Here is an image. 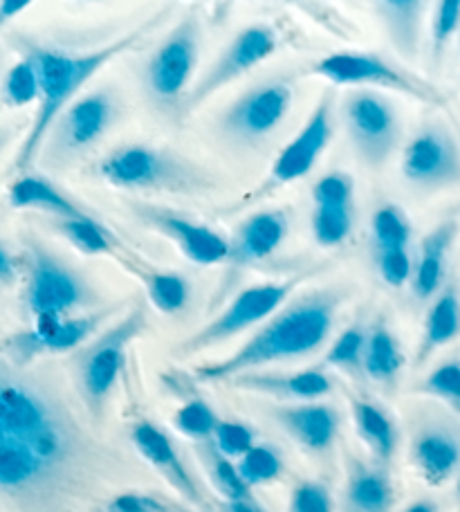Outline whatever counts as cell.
<instances>
[{
    "label": "cell",
    "mask_w": 460,
    "mask_h": 512,
    "mask_svg": "<svg viewBox=\"0 0 460 512\" xmlns=\"http://www.w3.org/2000/svg\"><path fill=\"white\" fill-rule=\"evenodd\" d=\"M333 102L335 97L330 90L321 95L315 111L308 117L306 126L299 135L285 146L279 158L272 164V182L274 185H288L312 171L319 155L326 151L333 137Z\"/></svg>",
    "instance_id": "2e32d148"
},
{
    "label": "cell",
    "mask_w": 460,
    "mask_h": 512,
    "mask_svg": "<svg viewBox=\"0 0 460 512\" xmlns=\"http://www.w3.org/2000/svg\"><path fill=\"white\" fill-rule=\"evenodd\" d=\"M164 512H189V510H182V508H176V506H164Z\"/></svg>",
    "instance_id": "816d5d0a"
},
{
    "label": "cell",
    "mask_w": 460,
    "mask_h": 512,
    "mask_svg": "<svg viewBox=\"0 0 460 512\" xmlns=\"http://www.w3.org/2000/svg\"><path fill=\"white\" fill-rule=\"evenodd\" d=\"M357 432L382 463H389L398 450V427L386 411L368 400H353Z\"/></svg>",
    "instance_id": "f1b7e54d"
},
{
    "label": "cell",
    "mask_w": 460,
    "mask_h": 512,
    "mask_svg": "<svg viewBox=\"0 0 460 512\" xmlns=\"http://www.w3.org/2000/svg\"><path fill=\"white\" fill-rule=\"evenodd\" d=\"M211 445L214 450L225 456V459H241L245 452H250L256 445V436L245 423H236V420H220L214 436H211Z\"/></svg>",
    "instance_id": "60d3db41"
},
{
    "label": "cell",
    "mask_w": 460,
    "mask_h": 512,
    "mask_svg": "<svg viewBox=\"0 0 460 512\" xmlns=\"http://www.w3.org/2000/svg\"><path fill=\"white\" fill-rule=\"evenodd\" d=\"M342 120L348 142L366 167H384L402 140L398 108L375 90L357 88L346 93L342 102Z\"/></svg>",
    "instance_id": "5b68a950"
},
{
    "label": "cell",
    "mask_w": 460,
    "mask_h": 512,
    "mask_svg": "<svg viewBox=\"0 0 460 512\" xmlns=\"http://www.w3.org/2000/svg\"><path fill=\"white\" fill-rule=\"evenodd\" d=\"M200 57V25L196 16H184L158 50L146 61V93L162 111H180L189 93L193 72Z\"/></svg>",
    "instance_id": "8992f818"
},
{
    "label": "cell",
    "mask_w": 460,
    "mask_h": 512,
    "mask_svg": "<svg viewBox=\"0 0 460 512\" xmlns=\"http://www.w3.org/2000/svg\"><path fill=\"white\" fill-rule=\"evenodd\" d=\"M90 304V290L75 270L39 243H30L27 308L36 319H61Z\"/></svg>",
    "instance_id": "ba28073f"
},
{
    "label": "cell",
    "mask_w": 460,
    "mask_h": 512,
    "mask_svg": "<svg viewBox=\"0 0 460 512\" xmlns=\"http://www.w3.org/2000/svg\"><path fill=\"white\" fill-rule=\"evenodd\" d=\"M99 176L122 189L196 191L207 185L205 173L162 149L144 144L119 146L99 164Z\"/></svg>",
    "instance_id": "277c9868"
},
{
    "label": "cell",
    "mask_w": 460,
    "mask_h": 512,
    "mask_svg": "<svg viewBox=\"0 0 460 512\" xmlns=\"http://www.w3.org/2000/svg\"><path fill=\"white\" fill-rule=\"evenodd\" d=\"M144 328V313L133 310L117 326L110 328L101 337H97L77 362L79 389L86 405L99 414L106 398L117 384L119 373L124 369L126 351Z\"/></svg>",
    "instance_id": "30bf717a"
},
{
    "label": "cell",
    "mask_w": 460,
    "mask_h": 512,
    "mask_svg": "<svg viewBox=\"0 0 460 512\" xmlns=\"http://www.w3.org/2000/svg\"><path fill=\"white\" fill-rule=\"evenodd\" d=\"M411 461L429 486H443L460 470V425L454 418L425 416L413 429Z\"/></svg>",
    "instance_id": "9a60e30c"
},
{
    "label": "cell",
    "mask_w": 460,
    "mask_h": 512,
    "mask_svg": "<svg viewBox=\"0 0 460 512\" xmlns=\"http://www.w3.org/2000/svg\"><path fill=\"white\" fill-rule=\"evenodd\" d=\"M393 506V486L386 472L355 461L348 470L344 490V512H389Z\"/></svg>",
    "instance_id": "d4e9b609"
},
{
    "label": "cell",
    "mask_w": 460,
    "mask_h": 512,
    "mask_svg": "<svg viewBox=\"0 0 460 512\" xmlns=\"http://www.w3.org/2000/svg\"><path fill=\"white\" fill-rule=\"evenodd\" d=\"M404 512H438V506L429 499H420V501H413V504Z\"/></svg>",
    "instance_id": "681fc988"
},
{
    "label": "cell",
    "mask_w": 460,
    "mask_h": 512,
    "mask_svg": "<svg viewBox=\"0 0 460 512\" xmlns=\"http://www.w3.org/2000/svg\"><path fill=\"white\" fill-rule=\"evenodd\" d=\"M164 501L140 495V492H126V495H117L108 504V512H164Z\"/></svg>",
    "instance_id": "f6af8a7d"
},
{
    "label": "cell",
    "mask_w": 460,
    "mask_h": 512,
    "mask_svg": "<svg viewBox=\"0 0 460 512\" xmlns=\"http://www.w3.org/2000/svg\"><path fill=\"white\" fill-rule=\"evenodd\" d=\"M294 99L292 81L276 77L256 84L236 99L220 120V131L234 142L250 146L272 135L288 117Z\"/></svg>",
    "instance_id": "8fae6325"
},
{
    "label": "cell",
    "mask_w": 460,
    "mask_h": 512,
    "mask_svg": "<svg viewBox=\"0 0 460 512\" xmlns=\"http://www.w3.org/2000/svg\"><path fill=\"white\" fill-rule=\"evenodd\" d=\"M27 7H30L27 0H3V3H0V27H5L9 21H14V18Z\"/></svg>",
    "instance_id": "bcb514c9"
},
{
    "label": "cell",
    "mask_w": 460,
    "mask_h": 512,
    "mask_svg": "<svg viewBox=\"0 0 460 512\" xmlns=\"http://www.w3.org/2000/svg\"><path fill=\"white\" fill-rule=\"evenodd\" d=\"M290 230V218L281 209H268L247 218L238 227L236 239L229 243L227 261L236 265H252L268 259L272 252L279 250Z\"/></svg>",
    "instance_id": "44dd1931"
},
{
    "label": "cell",
    "mask_w": 460,
    "mask_h": 512,
    "mask_svg": "<svg viewBox=\"0 0 460 512\" xmlns=\"http://www.w3.org/2000/svg\"><path fill=\"white\" fill-rule=\"evenodd\" d=\"M353 207H315L312 212V234L319 245L333 248L342 245L353 232Z\"/></svg>",
    "instance_id": "836d02e7"
},
{
    "label": "cell",
    "mask_w": 460,
    "mask_h": 512,
    "mask_svg": "<svg viewBox=\"0 0 460 512\" xmlns=\"http://www.w3.org/2000/svg\"><path fill=\"white\" fill-rule=\"evenodd\" d=\"M364 346H366V328L362 324L348 326L346 331L339 333L337 340L326 353V364L339 371L360 376L364 364Z\"/></svg>",
    "instance_id": "d6a6232c"
},
{
    "label": "cell",
    "mask_w": 460,
    "mask_h": 512,
    "mask_svg": "<svg viewBox=\"0 0 460 512\" xmlns=\"http://www.w3.org/2000/svg\"><path fill=\"white\" fill-rule=\"evenodd\" d=\"M460 335V295L456 288H447L440 292L434 304H431L425 331L418 346V364L425 362L431 353L443 349Z\"/></svg>",
    "instance_id": "4316f807"
},
{
    "label": "cell",
    "mask_w": 460,
    "mask_h": 512,
    "mask_svg": "<svg viewBox=\"0 0 460 512\" xmlns=\"http://www.w3.org/2000/svg\"><path fill=\"white\" fill-rule=\"evenodd\" d=\"M315 75L330 81L335 86H382L398 90V93L420 99L425 104H445V95L436 86L427 84L425 79L411 75L409 70L393 66L377 54L366 52H339L321 59L315 68Z\"/></svg>",
    "instance_id": "52a82bcc"
},
{
    "label": "cell",
    "mask_w": 460,
    "mask_h": 512,
    "mask_svg": "<svg viewBox=\"0 0 460 512\" xmlns=\"http://www.w3.org/2000/svg\"><path fill=\"white\" fill-rule=\"evenodd\" d=\"M420 391L460 411V360H447L422 380Z\"/></svg>",
    "instance_id": "ab89813d"
},
{
    "label": "cell",
    "mask_w": 460,
    "mask_h": 512,
    "mask_svg": "<svg viewBox=\"0 0 460 512\" xmlns=\"http://www.w3.org/2000/svg\"><path fill=\"white\" fill-rule=\"evenodd\" d=\"M375 263H377V272H380V277L384 279V283H389V286L400 288L407 281H411L413 261H411L409 248L375 252Z\"/></svg>",
    "instance_id": "7bdbcfd3"
},
{
    "label": "cell",
    "mask_w": 460,
    "mask_h": 512,
    "mask_svg": "<svg viewBox=\"0 0 460 512\" xmlns=\"http://www.w3.org/2000/svg\"><path fill=\"white\" fill-rule=\"evenodd\" d=\"M290 512H333L330 490L319 481H303L292 490Z\"/></svg>",
    "instance_id": "ee69618b"
},
{
    "label": "cell",
    "mask_w": 460,
    "mask_h": 512,
    "mask_svg": "<svg viewBox=\"0 0 460 512\" xmlns=\"http://www.w3.org/2000/svg\"><path fill=\"white\" fill-rule=\"evenodd\" d=\"M12 137H14V131L9 126H0V153H3L7 146H9V142H12Z\"/></svg>",
    "instance_id": "f907efd6"
},
{
    "label": "cell",
    "mask_w": 460,
    "mask_h": 512,
    "mask_svg": "<svg viewBox=\"0 0 460 512\" xmlns=\"http://www.w3.org/2000/svg\"><path fill=\"white\" fill-rule=\"evenodd\" d=\"M14 277V261L12 256L5 252L3 245H0V281H9Z\"/></svg>",
    "instance_id": "c3c4849f"
},
{
    "label": "cell",
    "mask_w": 460,
    "mask_h": 512,
    "mask_svg": "<svg viewBox=\"0 0 460 512\" xmlns=\"http://www.w3.org/2000/svg\"><path fill=\"white\" fill-rule=\"evenodd\" d=\"M202 456H205L207 470L211 474V479H214V486L220 490V495L225 497V501H254L250 488L245 486V481L236 470V463L216 452L214 445H207Z\"/></svg>",
    "instance_id": "d590c367"
},
{
    "label": "cell",
    "mask_w": 460,
    "mask_h": 512,
    "mask_svg": "<svg viewBox=\"0 0 460 512\" xmlns=\"http://www.w3.org/2000/svg\"><path fill=\"white\" fill-rule=\"evenodd\" d=\"M292 290L294 281L265 283V286L243 290L216 319H211L207 326H202L196 335L187 337L178 346V353L187 358V355L205 351L209 346H216L229 340V337L247 331L254 324L265 322V319H270L285 304V299L290 297Z\"/></svg>",
    "instance_id": "5bb4252c"
},
{
    "label": "cell",
    "mask_w": 460,
    "mask_h": 512,
    "mask_svg": "<svg viewBox=\"0 0 460 512\" xmlns=\"http://www.w3.org/2000/svg\"><path fill=\"white\" fill-rule=\"evenodd\" d=\"M229 382L238 389L294 402H312L333 391V382L321 369H306L297 373H245V376H238Z\"/></svg>",
    "instance_id": "7402d4cb"
},
{
    "label": "cell",
    "mask_w": 460,
    "mask_h": 512,
    "mask_svg": "<svg viewBox=\"0 0 460 512\" xmlns=\"http://www.w3.org/2000/svg\"><path fill=\"white\" fill-rule=\"evenodd\" d=\"M117 117V102L108 90H97L63 108L45 135V153L54 164H68L90 151Z\"/></svg>",
    "instance_id": "9c48e42d"
},
{
    "label": "cell",
    "mask_w": 460,
    "mask_h": 512,
    "mask_svg": "<svg viewBox=\"0 0 460 512\" xmlns=\"http://www.w3.org/2000/svg\"><path fill=\"white\" fill-rule=\"evenodd\" d=\"M223 512H263L259 506H256V501H225Z\"/></svg>",
    "instance_id": "7dc6e473"
},
{
    "label": "cell",
    "mask_w": 460,
    "mask_h": 512,
    "mask_svg": "<svg viewBox=\"0 0 460 512\" xmlns=\"http://www.w3.org/2000/svg\"><path fill=\"white\" fill-rule=\"evenodd\" d=\"M460 30V0H443L434 9V21H431V66L438 68L445 57V50L454 34Z\"/></svg>",
    "instance_id": "74e56055"
},
{
    "label": "cell",
    "mask_w": 460,
    "mask_h": 512,
    "mask_svg": "<svg viewBox=\"0 0 460 512\" xmlns=\"http://www.w3.org/2000/svg\"><path fill=\"white\" fill-rule=\"evenodd\" d=\"M373 9L395 52L402 59L416 61L420 54L427 3L422 0H380Z\"/></svg>",
    "instance_id": "cb8c5ba5"
},
{
    "label": "cell",
    "mask_w": 460,
    "mask_h": 512,
    "mask_svg": "<svg viewBox=\"0 0 460 512\" xmlns=\"http://www.w3.org/2000/svg\"><path fill=\"white\" fill-rule=\"evenodd\" d=\"M9 203L18 209H41L45 214H52L57 221H66V218H79L86 216L75 200H70L66 194L52 185V182L43 180L39 176H21L12 189H9Z\"/></svg>",
    "instance_id": "484cf974"
},
{
    "label": "cell",
    "mask_w": 460,
    "mask_h": 512,
    "mask_svg": "<svg viewBox=\"0 0 460 512\" xmlns=\"http://www.w3.org/2000/svg\"><path fill=\"white\" fill-rule=\"evenodd\" d=\"M355 185L351 176L342 171L326 173L312 187V203L315 207H353Z\"/></svg>",
    "instance_id": "b9f144b4"
},
{
    "label": "cell",
    "mask_w": 460,
    "mask_h": 512,
    "mask_svg": "<svg viewBox=\"0 0 460 512\" xmlns=\"http://www.w3.org/2000/svg\"><path fill=\"white\" fill-rule=\"evenodd\" d=\"M57 227L59 232L84 254H106L113 248V234L88 214L57 221Z\"/></svg>",
    "instance_id": "4dcf8cb0"
},
{
    "label": "cell",
    "mask_w": 460,
    "mask_h": 512,
    "mask_svg": "<svg viewBox=\"0 0 460 512\" xmlns=\"http://www.w3.org/2000/svg\"><path fill=\"white\" fill-rule=\"evenodd\" d=\"M404 367V355L395 335L386 328L384 322H377L371 331H366L364 364L362 371L373 382L393 384L398 380Z\"/></svg>",
    "instance_id": "83f0119b"
},
{
    "label": "cell",
    "mask_w": 460,
    "mask_h": 512,
    "mask_svg": "<svg viewBox=\"0 0 460 512\" xmlns=\"http://www.w3.org/2000/svg\"><path fill=\"white\" fill-rule=\"evenodd\" d=\"M272 418L294 443L312 454H326L335 445L339 414L324 402H283L272 407Z\"/></svg>",
    "instance_id": "d6986e66"
},
{
    "label": "cell",
    "mask_w": 460,
    "mask_h": 512,
    "mask_svg": "<svg viewBox=\"0 0 460 512\" xmlns=\"http://www.w3.org/2000/svg\"><path fill=\"white\" fill-rule=\"evenodd\" d=\"M131 441L135 450L142 454V459L149 461L182 497H187L193 506L202 510L209 508L200 488L196 486V481H193L191 472L187 470V465L180 459L176 445H173L171 438L158 425L149 423V420H140L131 429Z\"/></svg>",
    "instance_id": "ffe728a7"
},
{
    "label": "cell",
    "mask_w": 460,
    "mask_h": 512,
    "mask_svg": "<svg viewBox=\"0 0 460 512\" xmlns=\"http://www.w3.org/2000/svg\"><path fill=\"white\" fill-rule=\"evenodd\" d=\"M456 234L458 225L454 221H447L434 227V230L422 239L418 261L413 265L409 281L416 299L429 301L431 297L438 295L440 288H443L449 250H452V245L456 241Z\"/></svg>",
    "instance_id": "603a6c76"
},
{
    "label": "cell",
    "mask_w": 460,
    "mask_h": 512,
    "mask_svg": "<svg viewBox=\"0 0 460 512\" xmlns=\"http://www.w3.org/2000/svg\"><path fill=\"white\" fill-rule=\"evenodd\" d=\"M155 21H160V18H151V21H146L131 34L122 36V39H115L113 43H108L104 48L88 54H68L48 48H34L27 54L34 63L36 75H39L41 106L30 128V135H27L23 149L18 153V169H25L27 164L34 162L36 155L43 149L45 135H48L54 120L61 115L63 108L72 104V99H75L79 90L84 88L108 61H113L119 52L128 50L137 39H142L144 32H149V27Z\"/></svg>",
    "instance_id": "3957f363"
},
{
    "label": "cell",
    "mask_w": 460,
    "mask_h": 512,
    "mask_svg": "<svg viewBox=\"0 0 460 512\" xmlns=\"http://www.w3.org/2000/svg\"><path fill=\"white\" fill-rule=\"evenodd\" d=\"M137 216H142L144 223H149L153 230H158L176 243L187 259L200 265L227 261L229 243L211 227L189 221L180 214H173L171 209L160 207H137Z\"/></svg>",
    "instance_id": "ac0fdd59"
},
{
    "label": "cell",
    "mask_w": 460,
    "mask_h": 512,
    "mask_svg": "<svg viewBox=\"0 0 460 512\" xmlns=\"http://www.w3.org/2000/svg\"><path fill=\"white\" fill-rule=\"evenodd\" d=\"M236 470L245 481V486L254 488L279 479V474L283 472V461L281 454L276 452L272 445L256 443L250 452H245L241 459H238Z\"/></svg>",
    "instance_id": "1f68e13d"
},
{
    "label": "cell",
    "mask_w": 460,
    "mask_h": 512,
    "mask_svg": "<svg viewBox=\"0 0 460 512\" xmlns=\"http://www.w3.org/2000/svg\"><path fill=\"white\" fill-rule=\"evenodd\" d=\"M402 176L420 191H443L460 185V144L452 131L427 124L402 151Z\"/></svg>",
    "instance_id": "4fadbf2b"
},
{
    "label": "cell",
    "mask_w": 460,
    "mask_h": 512,
    "mask_svg": "<svg viewBox=\"0 0 460 512\" xmlns=\"http://www.w3.org/2000/svg\"><path fill=\"white\" fill-rule=\"evenodd\" d=\"M218 423V414L205 400H189L173 416V425L178 427V432L193 438V441H211Z\"/></svg>",
    "instance_id": "8d00e7d4"
},
{
    "label": "cell",
    "mask_w": 460,
    "mask_h": 512,
    "mask_svg": "<svg viewBox=\"0 0 460 512\" xmlns=\"http://www.w3.org/2000/svg\"><path fill=\"white\" fill-rule=\"evenodd\" d=\"M39 95H41L39 75H36L32 59L25 57L7 72L3 97L9 106H27L32 104L34 99H39Z\"/></svg>",
    "instance_id": "f35d334b"
},
{
    "label": "cell",
    "mask_w": 460,
    "mask_h": 512,
    "mask_svg": "<svg viewBox=\"0 0 460 512\" xmlns=\"http://www.w3.org/2000/svg\"><path fill=\"white\" fill-rule=\"evenodd\" d=\"M344 304V292L335 288L312 290L279 308L227 360L205 364L196 371L202 382L234 380L274 362L297 360L315 353L333 333L335 317Z\"/></svg>",
    "instance_id": "7a4b0ae2"
},
{
    "label": "cell",
    "mask_w": 460,
    "mask_h": 512,
    "mask_svg": "<svg viewBox=\"0 0 460 512\" xmlns=\"http://www.w3.org/2000/svg\"><path fill=\"white\" fill-rule=\"evenodd\" d=\"M101 315L36 319L27 333L9 340V353L16 364H25L41 353H66L84 344L97 331Z\"/></svg>",
    "instance_id": "e0dca14e"
},
{
    "label": "cell",
    "mask_w": 460,
    "mask_h": 512,
    "mask_svg": "<svg viewBox=\"0 0 460 512\" xmlns=\"http://www.w3.org/2000/svg\"><path fill=\"white\" fill-rule=\"evenodd\" d=\"M101 452L61 393L0 358V501L66 512L95 481Z\"/></svg>",
    "instance_id": "6da1fadb"
},
{
    "label": "cell",
    "mask_w": 460,
    "mask_h": 512,
    "mask_svg": "<svg viewBox=\"0 0 460 512\" xmlns=\"http://www.w3.org/2000/svg\"><path fill=\"white\" fill-rule=\"evenodd\" d=\"M146 290L153 306L162 313L173 315L189 304V281L182 274L158 272L146 279Z\"/></svg>",
    "instance_id": "e575fe53"
},
{
    "label": "cell",
    "mask_w": 460,
    "mask_h": 512,
    "mask_svg": "<svg viewBox=\"0 0 460 512\" xmlns=\"http://www.w3.org/2000/svg\"><path fill=\"white\" fill-rule=\"evenodd\" d=\"M456 477H458V481H456V492H458V497H460V470H458Z\"/></svg>",
    "instance_id": "f5cc1de1"
},
{
    "label": "cell",
    "mask_w": 460,
    "mask_h": 512,
    "mask_svg": "<svg viewBox=\"0 0 460 512\" xmlns=\"http://www.w3.org/2000/svg\"><path fill=\"white\" fill-rule=\"evenodd\" d=\"M276 43L279 41H276V32L272 25L256 23L245 27V30L234 36V41L227 45L214 66L184 95L180 111L184 115L196 111L211 95H216L218 90H223L232 81L247 75V72L259 66L265 59H270L276 50Z\"/></svg>",
    "instance_id": "7c38bea8"
},
{
    "label": "cell",
    "mask_w": 460,
    "mask_h": 512,
    "mask_svg": "<svg viewBox=\"0 0 460 512\" xmlns=\"http://www.w3.org/2000/svg\"><path fill=\"white\" fill-rule=\"evenodd\" d=\"M371 232H373L375 252L402 250V248H409L411 221L398 205H382L373 214Z\"/></svg>",
    "instance_id": "f546056e"
}]
</instances>
